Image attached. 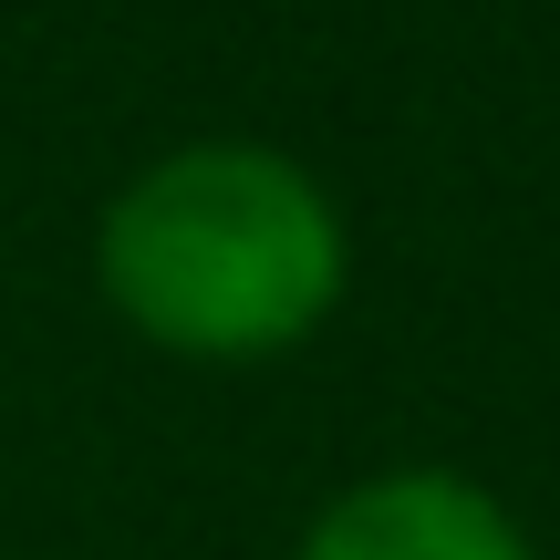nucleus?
Wrapping results in <instances>:
<instances>
[{"mask_svg":"<svg viewBox=\"0 0 560 560\" xmlns=\"http://www.w3.org/2000/svg\"><path fill=\"white\" fill-rule=\"evenodd\" d=\"M94 291L166 363H280L342 312L353 229L332 187L260 136L145 156L94 219Z\"/></svg>","mask_w":560,"mask_h":560,"instance_id":"nucleus-1","label":"nucleus"},{"mask_svg":"<svg viewBox=\"0 0 560 560\" xmlns=\"http://www.w3.org/2000/svg\"><path fill=\"white\" fill-rule=\"evenodd\" d=\"M291 560H540V540L467 467H374L301 520Z\"/></svg>","mask_w":560,"mask_h":560,"instance_id":"nucleus-2","label":"nucleus"}]
</instances>
